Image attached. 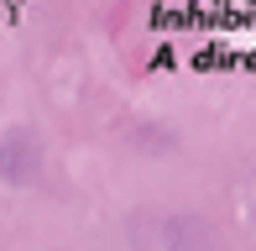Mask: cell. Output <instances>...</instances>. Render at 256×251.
Returning a JSON list of instances; mask_svg holds the SVG:
<instances>
[{
	"instance_id": "cell-1",
	"label": "cell",
	"mask_w": 256,
	"mask_h": 251,
	"mask_svg": "<svg viewBox=\"0 0 256 251\" xmlns=\"http://www.w3.org/2000/svg\"><path fill=\"white\" fill-rule=\"evenodd\" d=\"M42 168H48V146H42V136L32 131V126H10V131L0 136V184L26 188Z\"/></svg>"
}]
</instances>
